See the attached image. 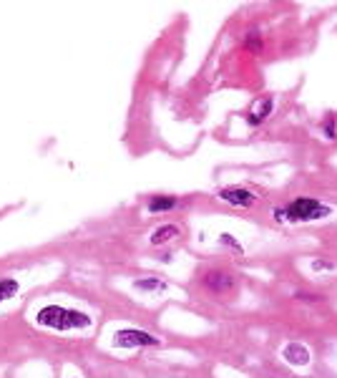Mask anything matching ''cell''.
<instances>
[{"instance_id": "30bf717a", "label": "cell", "mask_w": 337, "mask_h": 378, "mask_svg": "<svg viewBox=\"0 0 337 378\" xmlns=\"http://www.w3.org/2000/svg\"><path fill=\"white\" fill-rule=\"evenodd\" d=\"M15 290H18V283L15 280H0V300L10 298Z\"/></svg>"}, {"instance_id": "3957f363", "label": "cell", "mask_w": 337, "mask_h": 378, "mask_svg": "<svg viewBox=\"0 0 337 378\" xmlns=\"http://www.w3.org/2000/svg\"><path fill=\"white\" fill-rule=\"evenodd\" d=\"M158 338L144 333V331H118L116 333V346L118 348H136V346H156Z\"/></svg>"}, {"instance_id": "8992f818", "label": "cell", "mask_w": 337, "mask_h": 378, "mask_svg": "<svg viewBox=\"0 0 337 378\" xmlns=\"http://www.w3.org/2000/svg\"><path fill=\"white\" fill-rule=\"evenodd\" d=\"M285 358L294 366H305L310 360V351L305 346H299V343H290V346L285 348Z\"/></svg>"}, {"instance_id": "52a82bcc", "label": "cell", "mask_w": 337, "mask_h": 378, "mask_svg": "<svg viewBox=\"0 0 337 378\" xmlns=\"http://www.w3.org/2000/svg\"><path fill=\"white\" fill-rule=\"evenodd\" d=\"M206 285H209L211 290H217V293H222V290H229V287H232V275L211 272V275H206Z\"/></svg>"}, {"instance_id": "ba28073f", "label": "cell", "mask_w": 337, "mask_h": 378, "mask_svg": "<svg viewBox=\"0 0 337 378\" xmlns=\"http://www.w3.org/2000/svg\"><path fill=\"white\" fill-rule=\"evenodd\" d=\"M176 235H179V230H176L174 225H166V227H158L154 235H151V245H164L169 242V239H174Z\"/></svg>"}, {"instance_id": "9c48e42d", "label": "cell", "mask_w": 337, "mask_h": 378, "mask_svg": "<svg viewBox=\"0 0 337 378\" xmlns=\"http://www.w3.org/2000/svg\"><path fill=\"white\" fill-rule=\"evenodd\" d=\"M174 204H176L174 197H154V199L149 202V210H151V212H164V210H171Z\"/></svg>"}, {"instance_id": "7a4b0ae2", "label": "cell", "mask_w": 337, "mask_h": 378, "mask_svg": "<svg viewBox=\"0 0 337 378\" xmlns=\"http://www.w3.org/2000/svg\"><path fill=\"white\" fill-rule=\"evenodd\" d=\"M330 214V207H325L322 202H317L312 197H299L294 199L287 210H277L279 219H290V222H305V219H322Z\"/></svg>"}, {"instance_id": "6da1fadb", "label": "cell", "mask_w": 337, "mask_h": 378, "mask_svg": "<svg viewBox=\"0 0 337 378\" xmlns=\"http://www.w3.org/2000/svg\"><path fill=\"white\" fill-rule=\"evenodd\" d=\"M38 323L48 325V328L68 331V328H86V325H91V318L86 313H78V310H66V307L50 305V307H43L38 313Z\"/></svg>"}, {"instance_id": "8fae6325", "label": "cell", "mask_w": 337, "mask_h": 378, "mask_svg": "<svg viewBox=\"0 0 337 378\" xmlns=\"http://www.w3.org/2000/svg\"><path fill=\"white\" fill-rule=\"evenodd\" d=\"M136 287L138 290H164V283L161 280H138Z\"/></svg>"}, {"instance_id": "5b68a950", "label": "cell", "mask_w": 337, "mask_h": 378, "mask_svg": "<svg viewBox=\"0 0 337 378\" xmlns=\"http://www.w3.org/2000/svg\"><path fill=\"white\" fill-rule=\"evenodd\" d=\"M219 197L229 204H237V207H252V204L257 202V197L249 192V189H222Z\"/></svg>"}, {"instance_id": "277c9868", "label": "cell", "mask_w": 337, "mask_h": 378, "mask_svg": "<svg viewBox=\"0 0 337 378\" xmlns=\"http://www.w3.org/2000/svg\"><path fill=\"white\" fill-rule=\"evenodd\" d=\"M272 109H274V101H272V96H262V98H257L254 104H252V109H249V116H247V121H249L252 126H257L259 121H264L270 114H272Z\"/></svg>"}]
</instances>
